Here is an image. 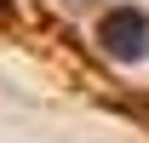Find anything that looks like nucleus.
<instances>
[{
    "label": "nucleus",
    "instance_id": "f257e3e1",
    "mask_svg": "<svg viewBox=\"0 0 149 143\" xmlns=\"http://www.w3.org/2000/svg\"><path fill=\"white\" fill-rule=\"evenodd\" d=\"M97 40H103V52L120 57V63L149 57V23H143V12H132V6H120V12H109V17L97 23Z\"/></svg>",
    "mask_w": 149,
    "mask_h": 143
}]
</instances>
